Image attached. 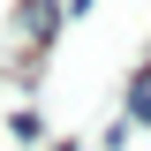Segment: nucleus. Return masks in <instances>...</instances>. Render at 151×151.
Listing matches in <instances>:
<instances>
[{
    "label": "nucleus",
    "instance_id": "obj_1",
    "mask_svg": "<svg viewBox=\"0 0 151 151\" xmlns=\"http://www.w3.org/2000/svg\"><path fill=\"white\" fill-rule=\"evenodd\" d=\"M15 23H23V30L38 38V53H45V45H53V30H60V23H68V15H60L53 0H23V8H15Z\"/></svg>",
    "mask_w": 151,
    "mask_h": 151
},
{
    "label": "nucleus",
    "instance_id": "obj_2",
    "mask_svg": "<svg viewBox=\"0 0 151 151\" xmlns=\"http://www.w3.org/2000/svg\"><path fill=\"white\" fill-rule=\"evenodd\" d=\"M129 121H151V68L129 83Z\"/></svg>",
    "mask_w": 151,
    "mask_h": 151
}]
</instances>
